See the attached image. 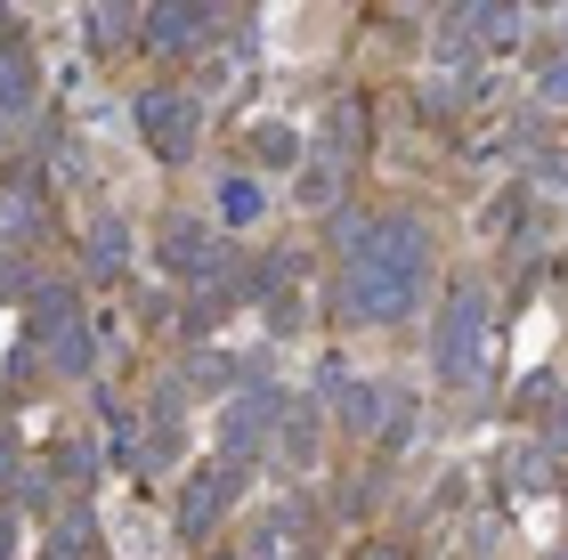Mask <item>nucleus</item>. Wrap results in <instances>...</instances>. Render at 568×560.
Wrapping results in <instances>:
<instances>
[{
  "instance_id": "7ed1b4c3",
  "label": "nucleus",
  "mask_w": 568,
  "mask_h": 560,
  "mask_svg": "<svg viewBox=\"0 0 568 560\" xmlns=\"http://www.w3.org/2000/svg\"><path fill=\"white\" fill-rule=\"evenodd\" d=\"M24 82H33V73H24V58H0V106H24Z\"/></svg>"
},
{
  "instance_id": "f03ea898",
  "label": "nucleus",
  "mask_w": 568,
  "mask_h": 560,
  "mask_svg": "<svg viewBox=\"0 0 568 560\" xmlns=\"http://www.w3.org/2000/svg\"><path fill=\"white\" fill-rule=\"evenodd\" d=\"M146 122H154V131H163V146H179V131H187V114H179L171 106V98H146V106H139Z\"/></svg>"
},
{
  "instance_id": "f257e3e1",
  "label": "nucleus",
  "mask_w": 568,
  "mask_h": 560,
  "mask_svg": "<svg viewBox=\"0 0 568 560\" xmlns=\"http://www.w3.org/2000/svg\"><path fill=\"white\" fill-rule=\"evenodd\" d=\"M479 334H487V309L479 301H455V317H447V366H479Z\"/></svg>"
}]
</instances>
